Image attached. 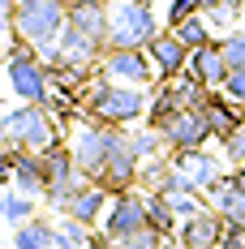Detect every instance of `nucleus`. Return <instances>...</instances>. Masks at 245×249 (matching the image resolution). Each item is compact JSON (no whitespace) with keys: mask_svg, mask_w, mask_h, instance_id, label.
Instances as JSON below:
<instances>
[{"mask_svg":"<svg viewBox=\"0 0 245 249\" xmlns=\"http://www.w3.org/2000/svg\"><path fill=\"white\" fill-rule=\"evenodd\" d=\"M215 249H220V245H215Z\"/></svg>","mask_w":245,"mask_h":249,"instance_id":"nucleus-37","label":"nucleus"},{"mask_svg":"<svg viewBox=\"0 0 245 249\" xmlns=\"http://www.w3.org/2000/svg\"><path fill=\"white\" fill-rule=\"evenodd\" d=\"M220 90H224V95H228V99H232V103L245 112V69H228V77H224Z\"/></svg>","mask_w":245,"mask_h":249,"instance_id":"nucleus-30","label":"nucleus"},{"mask_svg":"<svg viewBox=\"0 0 245 249\" xmlns=\"http://www.w3.org/2000/svg\"><path fill=\"white\" fill-rule=\"evenodd\" d=\"M168 30H172V35H176V39H181V43H185L189 52L215 39V30H211V22H207V13H194V18H185V22L168 26Z\"/></svg>","mask_w":245,"mask_h":249,"instance_id":"nucleus-22","label":"nucleus"},{"mask_svg":"<svg viewBox=\"0 0 245 249\" xmlns=\"http://www.w3.org/2000/svg\"><path fill=\"white\" fill-rule=\"evenodd\" d=\"M18 194H30V198H43L48 189V172H43V155L35 150H13V185Z\"/></svg>","mask_w":245,"mask_h":249,"instance_id":"nucleus-18","label":"nucleus"},{"mask_svg":"<svg viewBox=\"0 0 245 249\" xmlns=\"http://www.w3.org/2000/svg\"><path fill=\"white\" fill-rule=\"evenodd\" d=\"M207 22H211V30L215 26H232L237 18H241V0H207Z\"/></svg>","mask_w":245,"mask_h":249,"instance_id":"nucleus-25","label":"nucleus"},{"mask_svg":"<svg viewBox=\"0 0 245 249\" xmlns=\"http://www.w3.org/2000/svg\"><path fill=\"white\" fill-rule=\"evenodd\" d=\"M0 69H4V86L18 103H48L52 99V73L48 60L39 52L22 43V39H9L0 52Z\"/></svg>","mask_w":245,"mask_h":249,"instance_id":"nucleus-2","label":"nucleus"},{"mask_svg":"<svg viewBox=\"0 0 245 249\" xmlns=\"http://www.w3.org/2000/svg\"><path fill=\"white\" fill-rule=\"evenodd\" d=\"M228 60H224V48H220V39H211V43H202V48L189 52V73L202 82V86H211V90H220L224 86V77H228Z\"/></svg>","mask_w":245,"mask_h":249,"instance_id":"nucleus-17","label":"nucleus"},{"mask_svg":"<svg viewBox=\"0 0 245 249\" xmlns=\"http://www.w3.org/2000/svg\"><path fill=\"white\" fill-rule=\"evenodd\" d=\"M35 206H39V198H30V194H18V189H13V194L4 198V224H9V228H22L26 219L39 215Z\"/></svg>","mask_w":245,"mask_h":249,"instance_id":"nucleus-24","label":"nucleus"},{"mask_svg":"<svg viewBox=\"0 0 245 249\" xmlns=\"http://www.w3.org/2000/svg\"><path fill=\"white\" fill-rule=\"evenodd\" d=\"M168 159L198 194H207V189L228 172V168H224V155H215V150H207V146H198V150H168Z\"/></svg>","mask_w":245,"mask_h":249,"instance_id":"nucleus-11","label":"nucleus"},{"mask_svg":"<svg viewBox=\"0 0 245 249\" xmlns=\"http://www.w3.org/2000/svg\"><path fill=\"white\" fill-rule=\"evenodd\" d=\"M220 155H224L228 168H241V163H245V124H241V129H232L228 138H220Z\"/></svg>","mask_w":245,"mask_h":249,"instance_id":"nucleus-27","label":"nucleus"},{"mask_svg":"<svg viewBox=\"0 0 245 249\" xmlns=\"http://www.w3.org/2000/svg\"><path fill=\"white\" fill-rule=\"evenodd\" d=\"M159 249H185V245H181L176 236H164V245H159Z\"/></svg>","mask_w":245,"mask_h":249,"instance_id":"nucleus-31","label":"nucleus"},{"mask_svg":"<svg viewBox=\"0 0 245 249\" xmlns=\"http://www.w3.org/2000/svg\"><path fill=\"white\" fill-rule=\"evenodd\" d=\"M60 4H65V9H74V4H82V0H60Z\"/></svg>","mask_w":245,"mask_h":249,"instance_id":"nucleus-33","label":"nucleus"},{"mask_svg":"<svg viewBox=\"0 0 245 249\" xmlns=\"http://www.w3.org/2000/svg\"><path fill=\"white\" fill-rule=\"evenodd\" d=\"M198 107L207 112V124H211L215 142H220V138H228L232 129H241V124H245V112H241V107H237L232 99H228L224 90H202Z\"/></svg>","mask_w":245,"mask_h":249,"instance_id":"nucleus-15","label":"nucleus"},{"mask_svg":"<svg viewBox=\"0 0 245 249\" xmlns=\"http://www.w3.org/2000/svg\"><path fill=\"white\" fill-rule=\"evenodd\" d=\"M13 249H56V224L35 215L22 228H13Z\"/></svg>","mask_w":245,"mask_h":249,"instance_id":"nucleus-19","label":"nucleus"},{"mask_svg":"<svg viewBox=\"0 0 245 249\" xmlns=\"http://www.w3.org/2000/svg\"><path fill=\"white\" fill-rule=\"evenodd\" d=\"M108 202H112V194H108L103 185H95V180H86L82 189H74V194L65 198L60 215H74V219H82V224H99L103 211H108Z\"/></svg>","mask_w":245,"mask_h":249,"instance_id":"nucleus-16","label":"nucleus"},{"mask_svg":"<svg viewBox=\"0 0 245 249\" xmlns=\"http://www.w3.org/2000/svg\"><path fill=\"white\" fill-rule=\"evenodd\" d=\"M220 236H224V215L211 211V206H202L198 215L181 219V228H176V241L185 249H215Z\"/></svg>","mask_w":245,"mask_h":249,"instance_id":"nucleus-14","label":"nucleus"},{"mask_svg":"<svg viewBox=\"0 0 245 249\" xmlns=\"http://www.w3.org/2000/svg\"><path fill=\"white\" fill-rule=\"evenodd\" d=\"M129 146L138 150V159H155V155H168V146H164V133H159L155 124H147V129H129Z\"/></svg>","mask_w":245,"mask_h":249,"instance_id":"nucleus-23","label":"nucleus"},{"mask_svg":"<svg viewBox=\"0 0 245 249\" xmlns=\"http://www.w3.org/2000/svg\"><path fill=\"white\" fill-rule=\"evenodd\" d=\"M95 245H99L95 224H82L74 215H60V224H56V249H95Z\"/></svg>","mask_w":245,"mask_h":249,"instance_id":"nucleus-20","label":"nucleus"},{"mask_svg":"<svg viewBox=\"0 0 245 249\" xmlns=\"http://www.w3.org/2000/svg\"><path fill=\"white\" fill-rule=\"evenodd\" d=\"M43 172H48L43 202H52V206H65V198H69L74 189L86 185V172L77 168V159H74V150H69V146H52L48 155H43Z\"/></svg>","mask_w":245,"mask_h":249,"instance_id":"nucleus-10","label":"nucleus"},{"mask_svg":"<svg viewBox=\"0 0 245 249\" xmlns=\"http://www.w3.org/2000/svg\"><path fill=\"white\" fill-rule=\"evenodd\" d=\"M99 77L121 82V86H155V65H151L147 48H108L99 56Z\"/></svg>","mask_w":245,"mask_h":249,"instance_id":"nucleus-8","label":"nucleus"},{"mask_svg":"<svg viewBox=\"0 0 245 249\" xmlns=\"http://www.w3.org/2000/svg\"><path fill=\"white\" fill-rule=\"evenodd\" d=\"M0 245H4V236H0Z\"/></svg>","mask_w":245,"mask_h":249,"instance_id":"nucleus-36","label":"nucleus"},{"mask_svg":"<svg viewBox=\"0 0 245 249\" xmlns=\"http://www.w3.org/2000/svg\"><path fill=\"white\" fill-rule=\"evenodd\" d=\"M112 9V30H108V48H147L151 39L164 30L155 18V4L138 0H108Z\"/></svg>","mask_w":245,"mask_h":249,"instance_id":"nucleus-5","label":"nucleus"},{"mask_svg":"<svg viewBox=\"0 0 245 249\" xmlns=\"http://www.w3.org/2000/svg\"><path fill=\"white\" fill-rule=\"evenodd\" d=\"M159 245H164V236H159L155 228H142V232H133V236L116 241L112 249H159Z\"/></svg>","mask_w":245,"mask_h":249,"instance_id":"nucleus-29","label":"nucleus"},{"mask_svg":"<svg viewBox=\"0 0 245 249\" xmlns=\"http://www.w3.org/2000/svg\"><path fill=\"white\" fill-rule=\"evenodd\" d=\"M69 26H74L77 35H86L95 48L108 52V30H112V9H108V0H82L69 9Z\"/></svg>","mask_w":245,"mask_h":249,"instance_id":"nucleus-13","label":"nucleus"},{"mask_svg":"<svg viewBox=\"0 0 245 249\" xmlns=\"http://www.w3.org/2000/svg\"><path fill=\"white\" fill-rule=\"evenodd\" d=\"M4 4H9V9H13V4H18V0H4Z\"/></svg>","mask_w":245,"mask_h":249,"instance_id":"nucleus-34","label":"nucleus"},{"mask_svg":"<svg viewBox=\"0 0 245 249\" xmlns=\"http://www.w3.org/2000/svg\"><path fill=\"white\" fill-rule=\"evenodd\" d=\"M202 9H207V0H168L164 22L176 26V22H185V18H194V13H202Z\"/></svg>","mask_w":245,"mask_h":249,"instance_id":"nucleus-28","label":"nucleus"},{"mask_svg":"<svg viewBox=\"0 0 245 249\" xmlns=\"http://www.w3.org/2000/svg\"><path fill=\"white\" fill-rule=\"evenodd\" d=\"M220 48H224V60H228L232 69H245V26H232L220 39Z\"/></svg>","mask_w":245,"mask_h":249,"instance_id":"nucleus-26","label":"nucleus"},{"mask_svg":"<svg viewBox=\"0 0 245 249\" xmlns=\"http://www.w3.org/2000/svg\"><path fill=\"white\" fill-rule=\"evenodd\" d=\"M147 56H151V65H155V77H159V82H172V77H181L189 69V48H185L172 30H159V35L151 39Z\"/></svg>","mask_w":245,"mask_h":249,"instance_id":"nucleus-12","label":"nucleus"},{"mask_svg":"<svg viewBox=\"0 0 245 249\" xmlns=\"http://www.w3.org/2000/svg\"><path fill=\"white\" fill-rule=\"evenodd\" d=\"M125 124H103L95 116H77L74 133H69V150H74L77 168L86 172V180H95L103 172V163H108V155H112V142H116V133H121Z\"/></svg>","mask_w":245,"mask_h":249,"instance_id":"nucleus-6","label":"nucleus"},{"mask_svg":"<svg viewBox=\"0 0 245 249\" xmlns=\"http://www.w3.org/2000/svg\"><path fill=\"white\" fill-rule=\"evenodd\" d=\"M147 103L151 86H121V82H108L95 73V82L82 95V116H95L103 124H133L147 121Z\"/></svg>","mask_w":245,"mask_h":249,"instance_id":"nucleus-1","label":"nucleus"},{"mask_svg":"<svg viewBox=\"0 0 245 249\" xmlns=\"http://www.w3.org/2000/svg\"><path fill=\"white\" fill-rule=\"evenodd\" d=\"M142 228H147V194H142V189L112 194L108 211H103V228H99V236H103L108 245H116V241L133 236V232H142Z\"/></svg>","mask_w":245,"mask_h":249,"instance_id":"nucleus-7","label":"nucleus"},{"mask_svg":"<svg viewBox=\"0 0 245 249\" xmlns=\"http://www.w3.org/2000/svg\"><path fill=\"white\" fill-rule=\"evenodd\" d=\"M159 133H164V146L168 150H198L207 146L215 133H211V124H207V112L189 103V107H176L168 121L159 124Z\"/></svg>","mask_w":245,"mask_h":249,"instance_id":"nucleus-9","label":"nucleus"},{"mask_svg":"<svg viewBox=\"0 0 245 249\" xmlns=\"http://www.w3.org/2000/svg\"><path fill=\"white\" fill-rule=\"evenodd\" d=\"M4 198H9V194H4V189H0V224H4Z\"/></svg>","mask_w":245,"mask_h":249,"instance_id":"nucleus-32","label":"nucleus"},{"mask_svg":"<svg viewBox=\"0 0 245 249\" xmlns=\"http://www.w3.org/2000/svg\"><path fill=\"white\" fill-rule=\"evenodd\" d=\"M138 4H155V0H138Z\"/></svg>","mask_w":245,"mask_h":249,"instance_id":"nucleus-35","label":"nucleus"},{"mask_svg":"<svg viewBox=\"0 0 245 249\" xmlns=\"http://www.w3.org/2000/svg\"><path fill=\"white\" fill-rule=\"evenodd\" d=\"M142 194H147V228H155L159 236H176L181 219H176V211L168 206V198L159 189H142Z\"/></svg>","mask_w":245,"mask_h":249,"instance_id":"nucleus-21","label":"nucleus"},{"mask_svg":"<svg viewBox=\"0 0 245 249\" xmlns=\"http://www.w3.org/2000/svg\"><path fill=\"white\" fill-rule=\"evenodd\" d=\"M69 22V9L60 0H18L13 4V39H22L39 56H48Z\"/></svg>","mask_w":245,"mask_h":249,"instance_id":"nucleus-4","label":"nucleus"},{"mask_svg":"<svg viewBox=\"0 0 245 249\" xmlns=\"http://www.w3.org/2000/svg\"><path fill=\"white\" fill-rule=\"evenodd\" d=\"M0 142L13 150L48 155L52 146H60V129H56V116L48 112V103H18V107L0 112Z\"/></svg>","mask_w":245,"mask_h":249,"instance_id":"nucleus-3","label":"nucleus"}]
</instances>
